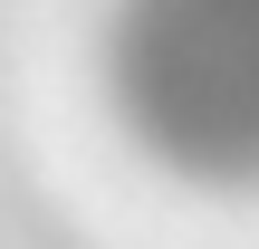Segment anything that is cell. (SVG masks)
Returning <instances> with one entry per match:
<instances>
[{
  "instance_id": "obj_1",
  "label": "cell",
  "mask_w": 259,
  "mask_h": 249,
  "mask_svg": "<svg viewBox=\"0 0 259 249\" xmlns=\"http://www.w3.org/2000/svg\"><path fill=\"white\" fill-rule=\"evenodd\" d=\"M106 77L154 163L259 182V0H125Z\"/></svg>"
}]
</instances>
